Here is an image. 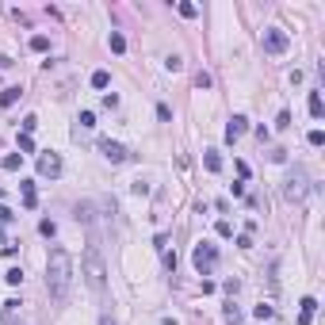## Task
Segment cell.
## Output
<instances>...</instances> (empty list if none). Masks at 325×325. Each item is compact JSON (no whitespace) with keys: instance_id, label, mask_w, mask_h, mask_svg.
<instances>
[{"instance_id":"obj_12","label":"cell","mask_w":325,"mask_h":325,"mask_svg":"<svg viewBox=\"0 0 325 325\" xmlns=\"http://www.w3.org/2000/svg\"><path fill=\"white\" fill-rule=\"evenodd\" d=\"M314 310H318V302H314V298H302V314H298V322L310 325L314 322Z\"/></svg>"},{"instance_id":"obj_10","label":"cell","mask_w":325,"mask_h":325,"mask_svg":"<svg viewBox=\"0 0 325 325\" xmlns=\"http://www.w3.org/2000/svg\"><path fill=\"white\" fill-rule=\"evenodd\" d=\"M19 188H23V207L35 210V207H39V199H35V184H31V180H23Z\"/></svg>"},{"instance_id":"obj_7","label":"cell","mask_w":325,"mask_h":325,"mask_svg":"<svg viewBox=\"0 0 325 325\" xmlns=\"http://www.w3.org/2000/svg\"><path fill=\"white\" fill-rule=\"evenodd\" d=\"M39 176H50V180H58V176H61V157L54 153V149L39 157Z\"/></svg>"},{"instance_id":"obj_17","label":"cell","mask_w":325,"mask_h":325,"mask_svg":"<svg viewBox=\"0 0 325 325\" xmlns=\"http://www.w3.org/2000/svg\"><path fill=\"white\" fill-rule=\"evenodd\" d=\"M19 161H23L19 153H8V157L0 161V168H4V172H15V168H19Z\"/></svg>"},{"instance_id":"obj_1","label":"cell","mask_w":325,"mask_h":325,"mask_svg":"<svg viewBox=\"0 0 325 325\" xmlns=\"http://www.w3.org/2000/svg\"><path fill=\"white\" fill-rule=\"evenodd\" d=\"M69 287H73V256L65 249H50V256H46V291H50L54 302H65Z\"/></svg>"},{"instance_id":"obj_33","label":"cell","mask_w":325,"mask_h":325,"mask_svg":"<svg viewBox=\"0 0 325 325\" xmlns=\"http://www.w3.org/2000/svg\"><path fill=\"white\" fill-rule=\"evenodd\" d=\"M157 119H161V122H168V119H172V111H168L164 104H157Z\"/></svg>"},{"instance_id":"obj_6","label":"cell","mask_w":325,"mask_h":325,"mask_svg":"<svg viewBox=\"0 0 325 325\" xmlns=\"http://www.w3.org/2000/svg\"><path fill=\"white\" fill-rule=\"evenodd\" d=\"M100 153H104V161H111V164L130 161V149L122 146V142H111V138H104V142H100Z\"/></svg>"},{"instance_id":"obj_31","label":"cell","mask_w":325,"mask_h":325,"mask_svg":"<svg viewBox=\"0 0 325 325\" xmlns=\"http://www.w3.org/2000/svg\"><path fill=\"white\" fill-rule=\"evenodd\" d=\"M276 126H280V130H283V126H291V111H280V115H276Z\"/></svg>"},{"instance_id":"obj_26","label":"cell","mask_w":325,"mask_h":325,"mask_svg":"<svg viewBox=\"0 0 325 325\" xmlns=\"http://www.w3.org/2000/svg\"><path fill=\"white\" fill-rule=\"evenodd\" d=\"M164 65H168V73H180V69H184V61H180V54H168V61H164Z\"/></svg>"},{"instance_id":"obj_34","label":"cell","mask_w":325,"mask_h":325,"mask_svg":"<svg viewBox=\"0 0 325 325\" xmlns=\"http://www.w3.org/2000/svg\"><path fill=\"white\" fill-rule=\"evenodd\" d=\"M12 218H15V214H12L8 207H4V203H0V222H12Z\"/></svg>"},{"instance_id":"obj_29","label":"cell","mask_w":325,"mask_h":325,"mask_svg":"<svg viewBox=\"0 0 325 325\" xmlns=\"http://www.w3.org/2000/svg\"><path fill=\"white\" fill-rule=\"evenodd\" d=\"M306 142H310V146H325V134L322 130H310V134H306Z\"/></svg>"},{"instance_id":"obj_19","label":"cell","mask_w":325,"mask_h":325,"mask_svg":"<svg viewBox=\"0 0 325 325\" xmlns=\"http://www.w3.org/2000/svg\"><path fill=\"white\" fill-rule=\"evenodd\" d=\"M107 84H111V77H107L104 69H96V73H92V88H107Z\"/></svg>"},{"instance_id":"obj_27","label":"cell","mask_w":325,"mask_h":325,"mask_svg":"<svg viewBox=\"0 0 325 325\" xmlns=\"http://www.w3.org/2000/svg\"><path fill=\"white\" fill-rule=\"evenodd\" d=\"M39 230H42V237H54V234H58V226H54L50 218H42V222H39Z\"/></svg>"},{"instance_id":"obj_22","label":"cell","mask_w":325,"mask_h":325,"mask_svg":"<svg viewBox=\"0 0 325 325\" xmlns=\"http://www.w3.org/2000/svg\"><path fill=\"white\" fill-rule=\"evenodd\" d=\"M31 50H39V54L50 50V39H46V35H35V39H31Z\"/></svg>"},{"instance_id":"obj_28","label":"cell","mask_w":325,"mask_h":325,"mask_svg":"<svg viewBox=\"0 0 325 325\" xmlns=\"http://www.w3.org/2000/svg\"><path fill=\"white\" fill-rule=\"evenodd\" d=\"M161 256H164V268H168V272H176V252L161 249Z\"/></svg>"},{"instance_id":"obj_13","label":"cell","mask_w":325,"mask_h":325,"mask_svg":"<svg viewBox=\"0 0 325 325\" xmlns=\"http://www.w3.org/2000/svg\"><path fill=\"white\" fill-rule=\"evenodd\" d=\"M203 164H207V172H222V157L214 153V149H207V153H203Z\"/></svg>"},{"instance_id":"obj_24","label":"cell","mask_w":325,"mask_h":325,"mask_svg":"<svg viewBox=\"0 0 325 325\" xmlns=\"http://www.w3.org/2000/svg\"><path fill=\"white\" fill-rule=\"evenodd\" d=\"M4 280L12 283V287H19V283H23V268H8V276H4Z\"/></svg>"},{"instance_id":"obj_25","label":"cell","mask_w":325,"mask_h":325,"mask_svg":"<svg viewBox=\"0 0 325 325\" xmlns=\"http://www.w3.org/2000/svg\"><path fill=\"white\" fill-rule=\"evenodd\" d=\"M226 322H230V325H241V310H237L234 302H230V306H226Z\"/></svg>"},{"instance_id":"obj_14","label":"cell","mask_w":325,"mask_h":325,"mask_svg":"<svg viewBox=\"0 0 325 325\" xmlns=\"http://www.w3.org/2000/svg\"><path fill=\"white\" fill-rule=\"evenodd\" d=\"M310 115H314V119H322V115H325V100L318 96V92H310Z\"/></svg>"},{"instance_id":"obj_5","label":"cell","mask_w":325,"mask_h":325,"mask_svg":"<svg viewBox=\"0 0 325 325\" xmlns=\"http://www.w3.org/2000/svg\"><path fill=\"white\" fill-rule=\"evenodd\" d=\"M260 42H264V50H268V54H283L291 39H287V31H280V27H268L264 35H260Z\"/></svg>"},{"instance_id":"obj_11","label":"cell","mask_w":325,"mask_h":325,"mask_svg":"<svg viewBox=\"0 0 325 325\" xmlns=\"http://www.w3.org/2000/svg\"><path fill=\"white\" fill-rule=\"evenodd\" d=\"M19 96H23V88H19V84H12V88H4V92H0V107H12L15 100H19Z\"/></svg>"},{"instance_id":"obj_36","label":"cell","mask_w":325,"mask_h":325,"mask_svg":"<svg viewBox=\"0 0 325 325\" xmlns=\"http://www.w3.org/2000/svg\"><path fill=\"white\" fill-rule=\"evenodd\" d=\"M161 325H180V322H172V318H164V322H161Z\"/></svg>"},{"instance_id":"obj_18","label":"cell","mask_w":325,"mask_h":325,"mask_svg":"<svg viewBox=\"0 0 325 325\" xmlns=\"http://www.w3.org/2000/svg\"><path fill=\"white\" fill-rule=\"evenodd\" d=\"M256 322H272V318H276V310H272V306H268V302H260V306H256Z\"/></svg>"},{"instance_id":"obj_2","label":"cell","mask_w":325,"mask_h":325,"mask_svg":"<svg viewBox=\"0 0 325 325\" xmlns=\"http://www.w3.org/2000/svg\"><path fill=\"white\" fill-rule=\"evenodd\" d=\"M81 276H84V283H88L92 291H104V283H107V264H104V256H100V249H96V245H88V249H84V256H81Z\"/></svg>"},{"instance_id":"obj_8","label":"cell","mask_w":325,"mask_h":325,"mask_svg":"<svg viewBox=\"0 0 325 325\" xmlns=\"http://www.w3.org/2000/svg\"><path fill=\"white\" fill-rule=\"evenodd\" d=\"M245 130H249V119H245V115H234V119H230V126H226V138H230V142H237Z\"/></svg>"},{"instance_id":"obj_4","label":"cell","mask_w":325,"mask_h":325,"mask_svg":"<svg viewBox=\"0 0 325 325\" xmlns=\"http://www.w3.org/2000/svg\"><path fill=\"white\" fill-rule=\"evenodd\" d=\"M306 192H310L306 176H302V172H295V176L287 180V188H283V199H287V203H302V199H306Z\"/></svg>"},{"instance_id":"obj_3","label":"cell","mask_w":325,"mask_h":325,"mask_svg":"<svg viewBox=\"0 0 325 325\" xmlns=\"http://www.w3.org/2000/svg\"><path fill=\"white\" fill-rule=\"evenodd\" d=\"M192 264H195V272H199V276H210V272H214V264H218V249H214V245H207V241H199V245H195V252H192Z\"/></svg>"},{"instance_id":"obj_9","label":"cell","mask_w":325,"mask_h":325,"mask_svg":"<svg viewBox=\"0 0 325 325\" xmlns=\"http://www.w3.org/2000/svg\"><path fill=\"white\" fill-rule=\"evenodd\" d=\"M19 306H23L19 298H8V302H4V310H0V318H4V325H15V318H19Z\"/></svg>"},{"instance_id":"obj_15","label":"cell","mask_w":325,"mask_h":325,"mask_svg":"<svg viewBox=\"0 0 325 325\" xmlns=\"http://www.w3.org/2000/svg\"><path fill=\"white\" fill-rule=\"evenodd\" d=\"M92 126H96V115H92V111H81V119H77V134L92 130Z\"/></svg>"},{"instance_id":"obj_16","label":"cell","mask_w":325,"mask_h":325,"mask_svg":"<svg viewBox=\"0 0 325 325\" xmlns=\"http://www.w3.org/2000/svg\"><path fill=\"white\" fill-rule=\"evenodd\" d=\"M176 12L184 15V19H195V15H199V4H192V0H184V4H176Z\"/></svg>"},{"instance_id":"obj_30","label":"cell","mask_w":325,"mask_h":325,"mask_svg":"<svg viewBox=\"0 0 325 325\" xmlns=\"http://www.w3.org/2000/svg\"><path fill=\"white\" fill-rule=\"evenodd\" d=\"M214 230H218V237H234V226H230V222H218Z\"/></svg>"},{"instance_id":"obj_20","label":"cell","mask_w":325,"mask_h":325,"mask_svg":"<svg viewBox=\"0 0 325 325\" xmlns=\"http://www.w3.org/2000/svg\"><path fill=\"white\" fill-rule=\"evenodd\" d=\"M107 42H111V50H115V54H122V50H126V39H122L119 31H111V39H107Z\"/></svg>"},{"instance_id":"obj_32","label":"cell","mask_w":325,"mask_h":325,"mask_svg":"<svg viewBox=\"0 0 325 325\" xmlns=\"http://www.w3.org/2000/svg\"><path fill=\"white\" fill-rule=\"evenodd\" d=\"M35 126H39V119H35V115H27V119H23V134H31Z\"/></svg>"},{"instance_id":"obj_35","label":"cell","mask_w":325,"mask_h":325,"mask_svg":"<svg viewBox=\"0 0 325 325\" xmlns=\"http://www.w3.org/2000/svg\"><path fill=\"white\" fill-rule=\"evenodd\" d=\"M100 325H115V318H111V314H104V318H100Z\"/></svg>"},{"instance_id":"obj_21","label":"cell","mask_w":325,"mask_h":325,"mask_svg":"<svg viewBox=\"0 0 325 325\" xmlns=\"http://www.w3.org/2000/svg\"><path fill=\"white\" fill-rule=\"evenodd\" d=\"M77 222H92V203H77Z\"/></svg>"},{"instance_id":"obj_23","label":"cell","mask_w":325,"mask_h":325,"mask_svg":"<svg viewBox=\"0 0 325 325\" xmlns=\"http://www.w3.org/2000/svg\"><path fill=\"white\" fill-rule=\"evenodd\" d=\"M23 153H35V142H31V134H19V157Z\"/></svg>"}]
</instances>
